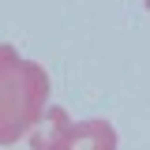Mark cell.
Segmentation results:
<instances>
[{"label":"cell","mask_w":150,"mask_h":150,"mask_svg":"<svg viewBox=\"0 0 150 150\" xmlns=\"http://www.w3.org/2000/svg\"><path fill=\"white\" fill-rule=\"evenodd\" d=\"M41 116H45L49 131H34V135H30V146H34V150L75 146V143H83V146H101V150H112V146H116V131H112L105 120H86V124H79V128H75L60 105L45 109Z\"/></svg>","instance_id":"7a4b0ae2"},{"label":"cell","mask_w":150,"mask_h":150,"mask_svg":"<svg viewBox=\"0 0 150 150\" xmlns=\"http://www.w3.org/2000/svg\"><path fill=\"white\" fill-rule=\"evenodd\" d=\"M49 75L15 45L0 41V146L19 143L45 112Z\"/></svg>","instance_id":"6da1fadb"}]
</instances>
